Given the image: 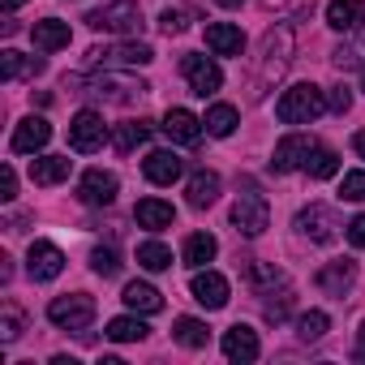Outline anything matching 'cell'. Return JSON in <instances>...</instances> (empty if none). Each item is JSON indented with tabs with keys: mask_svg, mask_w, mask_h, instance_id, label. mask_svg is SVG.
<instances>
[{
	"mask_svg": "<svg viewBox=\"0 0 365 365\" xmlns=\"http://www.w3.org/2000/svg\"><path fill=\"white\" fill-rule=\"evenodd\" d=\"M288 61H292V31L288 26H275V31H267V39H262V52H258V73H254V99H262L279 78H284V69H288Z\"/></svg>",
	"mask_w": 365,
	"mask_h": 365,
	"instance_id": "obj_1",
	"label": "cell"
},
{
	"mask_svg": "<svg viewBox=\"0 0 365 365\" xmlns=\"http://www.w3.org/2000/svg\"><path fill=\"white\" fill-rule=\"evenodd\" d=\"M322 112H327V95H322L314 82L288 86V91L279 95V103H275V116H279L284 125H309V120H318Z\"/></svg>",
	"mask_w": 365,
	"mask_h": 365,
	"instance_id": "obj_2",
	"label": "cell"
},
{
	"mask_svg": "<svg viewBox=\"0 0 365 365\" xmlns=\"http://www.w3.org/2000/svg\"><path fill=\"white\" fill-rule=\"evenodd\" d=\"M91 31H108V35H138L146 22H142V9L133 0H116V5H103L86 18Z\"/></svg>",
	"mask_w": 365,
	"mask_h": 365,
	"instance_id": "obj_3",
	"label": "cell"
},
{
	"mask_svg": "<svg viewBox=\"0 0 365 365\" xmlns=\"http://www.w3.org/2000/svg\"><path fill=\"white\" fill-rule=\"evenodd\" d=\"M48 318L61 327V331H86L95 322V301L86 292H73V297H56L48 305Z\"/></svg>",
	"mask_w": 365,
	"mask_h": 365,
	"instance_id": "obj_4",
	"label": "cell"
},
{
	"mask_svg": "<svg viewBox=\"0 0 365 365\" xmlns=\"http://www.w3.org/2000/svg\"><path fill=\"white\" fill-rule=\"evenodd\" d=\"M103 142H108V125H103V116H99L95 108H82V112L69 120V146H73L78 155H95Z\"/></svg>",
	"mask_w": 365,
	"mask_h": 365,
	"instance_id": "obj_5",
	"label": "cell"
},
{
	"mask_svg": "<svg viewBox=\"0 0 365 365\" xmlns=\"http://www.w3.org/2000/svg\"><path fill=\"white\" fill-rule=\"evenodd\" d=\"M232 224H237L241 237H262L267 224H271V207H267V198L254 194V190H245V194L232 202Z\"/></svg>",
	"mask_w": 365,
	"mask_h": 365,
	"instance_id": "obj_6",
	"label": "cell"
},
{
	"mask_svg": "<svg viewBox=\"0 0 365 365\" xmlns=\"http://www.w3.org/2000/svg\"><path fill=\"white\" fill-rule=\"evenodd\" d=\"M86 61L95 69H138V65H150L155 52L146 43H116V48H91Z\"/></svg>",
	"mask_w": 365,
	"mask_h": 365,
	"instance_id": "obj_7",
	"label": "cell"
},
{
	"mask_svg": "<svg viewBox=\"0 0 365 365\" xmlns=\"http://www.w3.org/2000/svg\"><path fill=\"white\" fill-rule=\"evenodd\" d=\"M180 73H185V82H190V91L194 95H215L220 86H224V73H220V65L211 61V56H198V52H190V56H180Z\"/></svg>",
	"mask_w": 365,
	"mask_h": 365,
	"instance_id": "obj_8",
	"label": "cell"
},
{
	"mask_svg": "<svg viewBox=\"0 0 365 365\" xmlns=\"http://www.w3.org/2000/svg\"><path fill=\"white\" fill-rule=\"evenodd\" d=\"M116 176L112 172H103V168H91L82 180H78V198L86 202V207H112L116 202Z\"/></svg>",
	"mask_w": 365,
	"mask_h": 365,
	"instance_id": "obj_9",
	"label": "cell"
},
{
	"mask_svg": "<svg viewBox=\"0 0 365 365\" xmlns=\"http://www.w3.org/2000/svg\"><path fill=\"white\" fill-rule=\"evenodd\" d=\"M314 150H318V142H314V138L292 133V138H284V142L275 146L271 168H275V172H297V168H305V163H309V155H314Z\"/></svg>",
	"mask_w": 365,
	"mask_h": 365,
	"instance_id": "obj_10",
	"label": "cell"
},
{
	"mask_svg": "<svg viewBox=\"0 0 365 365\" xmlns=\"http://www.w3.org/2000/svg\"><path fill=\"white\" fill-rule=\"evenodd\" d=\"M26 271H31V279L48 284V279H56V275L65 271V254H61L52 241H35L31 254H26Z\"/></svg>",
	"mask_w": 365,
	"mask_h": 365,
	"instance_id": "obj_11",
	"label": "cell"
},
{
	"mask_svg": "<svg viewBox=\"0 0 365 365\" xmlns=\"http://www.w3.org/2000/svg\"><path fill=\"white\" fill-rule=\"evenodd\" d=\"M48 138H52V125H48L43 116H26V120L14 129V138H9V150H14V155H35V150L48 146Z\"/></svg>",
	"mask_w": 365,
	"mask_h": 365,
	"instance_id": "obj_12",
	"label": "cell"
},
{
	"mask_svg": "<svg viewBox=\"0 0 365 365\" xmlns=\"http://www.w3.org/2000/svg\"><path fill=\"white\" fill-rule=\"evenodd\" d=\"M258 331L254 327H245V322H237V327H228L224 331V356L228 361H241V365H250V361H258Z\"/></svg>",
	"mask_w": 365,
	"mask_h": 365,
	"instance_id": "obj_13",
	"label": "cell"
},
{
	"mask_svg": "<svg viewBox=\"0 0 365 365\" xmlns=\"http://www.w3.org/2000/svg\"><path fill=\"white\" fill-rule=\"evenodd\" d=\"M194 301L198 305H207V309H224L228 305V279L220 275V271H202L198 267V275H194Z\"/></svg>",
	"mask_w": 365,
	"mask_h": 365,
	"instance_id": "obj_14",
	"label": "cell"
},
{
	"mask_svg": "<svg viewBox=\"0 0 365 365\" xmlns=\"http://www.w3.org/2000/svg\"><path fill=\"white\" fill-rule=\"evenodd\" d=\"M163 133H168L172 142H180V146H198V138H202V120H198L194 112H185V108H168V116H163Z\"/></svg>",
	"mask_w": 365,
	"mask_h": 365,
	"instance_id": "obj_15",
	"label": "cell"
},
{
	"mask_svg": "<svg viewBox=\"0 0 365 365\" xmlns=\"http://www.w3.org/2000/svg\"><path fill=\"white\" fill-rule=\"evenodd\" d=\"M142 172L150 185H172V180H180V172H185V163L176 159V150H150L142 159Z\"/></svg>",
	"mask_w": 365,
	"mask_h": 365,
	"instance_id": "obj_16",
	"label": "cell"
},
{
	"mask_svg": "<svg viewBox=\"0 0 365 365\" xmlns=\"http://www.w3.org/2000/svg\"><path fill=\"white\" fill-rule=\"evenodd\" d=\"M297 228L305 232V237H314V241H331L335 237V228H339V220H335V211L331 207H305L301 215H297Z\"/></svg>",
	"mask_w": 365,
	"mask_h": 365,
	"instance_id": "obj_17",
	"label": "cell"
},
{
	"mask_svg": "<svg viewBox=\"0 0 365 365\" xmlns=\"http://www.w3.org/2000/svg\"><path fill=\"white\" fill-rule=\"evenodd\" d=\"M207 48H211L215 56H241V52H245V35H241V26H232V22H211V26H207Z\"/></svg>",
	"mask_w": 365,
	"mask_h": 365,
	"instance_id": "obj_18",
	"label": "cell"
},
{
	"mask_svg": "<svg viewBox=\"0 0 365 365\" xmlns=\"http://www.w3.org/2000/svg\"><path fill=\"white\" fill-rule=\"evenodd\" d=\"M133 220H138V228H146V232H163V228H172L176 211H172V202H163V198H142V202L133 207Z\"/></svg>",
	"mask_w": 365,
	"mask_h": 365,
	"instance_id": "obj_19",
	"label": "cell"
},
{
	"mask_svg": "<svg viewBox=\"0 0 365 365\" xmlns=\"http://www.w3.org/2000/svg\"><path fill=\"white\" fill-rule=\"evenodd\" d=\"M31 39H35V48L39 52H61V48H69V22H56V18H43V22H35L31 26Z\"/></svg>",
	"mask_w": 365,
	"mask_h": 365,
	"instance_id": "obj_20",
	"label": "cell"
},
{
	"mask_svg": "<svg viewBox=\"0 0 365 365\" xmlns=\"http://www.w3.org/2000/svg\"><path fill=\"white\" fill-rule=\"evenodd\" d=\"M365 22V0H331L327 5V26L331 31H356Z\"/></svg>",
	"mask_w": 365,
	"mask_h": 365,
	"instance_id": "obj_21",
	"label": "cell"
},
{
	"mask_svg": "<svg viewBox=\"0 0 365 365\" xmlns=\"http://www.w3.org/2000/svg\"><path fill=\"white\" fill-rule=\"evenodd\" d=\"M69 168H73L69 155H43V159L31 163V180L35 185H61V180L69 176Z\"/></svg>",
	"mask_w": 365,
	"mask_h": 365,
	"instance_id": "obj_22",
	"label": "cell"
},
{
	"mask_svg": "<svg viewBox=\"0 0 365 365\" xmlns=\"http://www.w3.org/2000/svg\"><path fill=\"white\" fill-rule=\"evenodd\" d=\"M352 279H356V267H352V262H327V267L318 271V288H322L327 297H344V292L352 288Z\"/></svg>",
	"mask_w": 365,
	"mask_h": 365,
	"instance_id": "obj_23",
	"label": "cell"
},
{
	"mask_svg": "<svg viewBox=\"0 0 365 365\" xmlns=\"http://www.w3.org/2000/svg\"><path fill=\"white\" fill-rule=\"evenodd\" d=\"M215 254H220V241H215L211 232H194V237L185 241V250H180V262L198 271V267H207Z\"/></svg>",
	"mask_w": 365,
	"mask_h": 365,
	"instance_id": "obj_24",
	"label": "cell"
},
{
	"mask_svg": "<svg viewBox=\"0 0 365 365\" xmlns=\"http://www.w3.org/2000/svg\"><path fill=\"white\" fill-rule=\"evenodd\" d=\"M185 194H190V207H194V211L211 207V202L220 198V176H215V172H207V168H202V172H194Z\"/></svg>",
	"mask_w": 365,
	"mask_h": 365,
	"instance_id": "obj_25",
	"label": "cell"
},
{
	"mask_svg": "<svg viewBox=\"0 0 365 365\" xmlns=\"http://www.w3.org/2000/svg\"><path fill=\"white\" fill-rule=\"evenodd\" d=\"M125 305H129L133 314H159V309H163V297H159L150 284L133 279V284H125Z\"/></svg>",
	"mask_w": 365,
	"mask_h": 365,
	"instance_id": "obj_26",
	"label": "cell"
},
{
	"mask_svg": "<svg viewBox=\"0 0 365 365\" xmlns=\"http://www.w3.org/2000/svg\"><path fill=\"white\" fill-rule=\"evenodd\" d=\"M0 73L5 82H18V78H31V73H43V61L39 56H22V52H0Z\"/></svg>",
	"mask_w": 365,
	"mask_h": 365,
	"instance_id": "obj_27",
	"label": "cell"
},
{
	"mask_svg": "<svg viewBox=\"0 0 365 365\" xmlns=\"http://www.w3.org/2000/svg\"><path fill=\"white\" fill-rule=\"evenodd\" d=\"M172 339H176L180 348H207L211 331H207V322H198V318H176V322H172Z\"/></svg>",
	"mask_w": 365,
	"mask_h": 365,
	"instance_id": "obj_28",
	"label": "cell"
},
{
	"mask_svg": "<svg viewBox=\"0 0 365 365\" xmlns=\"http://www.w3.org/2000/svg\"><path fill=\"white\" fill-rule=\"evenodd\" d=\"M146 138H150V125H146V120H125V125H116V129H112V146H116L120 155L138 150Z\"/></svg>",
	"mask_w": 365,
	"mask_h": 365,
	"instance_id": "obj_29",
	"label": "cell"
},
{
	"mask_svg": "<svg viewBox=\"0 0 365 365\" xmlns=\"http://www.w3.org/2000/svg\"><path fill=\"white\" fill-rule=\"evenodd\" d=\"M103 91H108V99H112V103H129L133 95H146V82H120V78H99L91 95H103Z\"/></svg>",
	"mask_w": 365,
	"mask_h": 365,
	"instance_id": "obj_30",
	"label": "cell"
},
{
	"mask_svg": "<svg viewBox=\"0 0 365 365\" xmlns=\"http://www.w3.org/2000/svg\"><path fill=\"white\" fill-rule=\"evenodd\" d=\"M202 125H207V133H215V138H228V133L241 125V116H237V108H232V103H215V108L207 112V120H202Z\"/></svg>",
	"mask_w": 365,
	"mask_h": 365,
	"instance_id": "obj_31",
	"label": "cell"
},
{
	"mask_svg": "<svg viewBox=\"0 0 365 365\" xmlns=\"http://www.w3.org/2000/svg\"><path fill=\"white\" fill-rule=\"evenodd\" d=\"M146 322L142 318H112L108 322V339H116V344H133V339H146Z\"/></svg>",
	"mask_w": 365,
	"mask_h": 365,
	"instance_id": "obj_32",
	"label": "cell"
},
{
	"mask_svg": "<svg viewBox=\"0 0 365 365\" xmlns=\"http://www.w3.org/2000/svg\"><path fill=\"white\" fill-rule=\"evenodd\" d=\"M305 172H309L314 180H327V176H335V172H339V155H335V150H327V146H318V150L309 155Z\"/></svg>",
	"mask_w": 365,
	"mask_h": 365,
	"instance_id": "obj_33",
	"label": "cell"
},
{
	"mask_svg": "<svg viewBox=\"0 0 365 365\" xmlns=\"http://www.w3.org/2000/svg\"><path fill=\"white\" fill-rule=\"evenodd\" d=\"M138 262H142L146 271H168V267H172V250L159 245V241H146V245H138Z\"/></svg>",
	"mask_w": 365,
	"mask_h": 365,
	"instance_id": "obj_34",
	"label": "cell"
},
{
	"mask_svg": "<svg viewBox=\"0 0 365 365\" xmlns=\"http://www.w3.org/2000/svg\"><path fill=\"white\" fill-rule=\"evenodd\" d=\"M327 327H331V318L322 314V309H309V314H301L297 318V335L309 344V339H322L327 335Z\"/></svg>",
	"mask_w": 365,
	"mask_h": 365,
	"instance_id": "obj_35",
	"label": "cell"
},
{
	"mask_svg": "<svg viewBox=\"0 0 365 365\" xmlns=\"http://www.w3.org/2000/svg\"><path fill=\"white\" fill-rule=\"evenodd\" d=\"M190 18H194L190 9H163V18H159V31H163V35H180V31L190 26Z\"/></svg>",
	"mask_w": 365,
	"mask_h": 365,
	"instance_id": "obj_36",
	"label": "cell"
},
{
	"mask_svg": "<svg viewBox=\"0 0 365 365\" xmlns=\"http://www.w3.org/2000/svg\"><path fill=\"white\" fill-rule=\"evenodd\" d=\"M339 198H344V202H365V172H348V176H344Z\"/></svg>",
	"mask_w": 365,
	"mask_h": 365,
	"instance_id": "obj_37",
	"label": "cell"
},
{
	"mask_svg": "<svg viewBox=\"0 0 365 365\" xmlns=\"http://www.w3.org/2000/svg\"><path fill=\"white\" fill-rule=\"evenodd\" d=\"M91 267H95L103 279H108V275H116V271H120V262H116V250H103V245H99V250L91 254Z\"/></svg>",
	"mask_w": 365,
	"mask_h": 365,
	"instance_id": "obj_38",
	"label": "cell"
},
{
	"mask_svg": "<svg viewBox=\"0 0 365 365\" xmlns=\"http://www.w3.org/2000/svg\"><path fill=\"white\" fill-rule=\"evenodd\" d=\"M0 331H5V344H14V339L22 335V314H18V305H5V322H0Z\"/></svg>",
	"mask_w": 365,
	"mask_h": 365,
	"instance_id": "obj_39",
	"label": "cell"
},
{
	"mask_svg": "<svg viewBox=\"0 0 365 365\" xmlns=\"http://www.w3.org/2000/svg\"><path fill=\"white\" fill-rule=\"evenodd\" d=\"M0 198H5V202H14L18 198V172L5 163V172H0Z\"/></svg>",
	"mask_w": 365,
	"mask_h": 365,
	"instance_id": "obj_40",
	"label": "cell"
},
{
	"mask_svg": "<svg viewBox=\"0 0 365 365\" xmlns=\"http://www.w3.org/2000/svg\"><path fill=\"white\" fill-rule=\"evenodd\" d=\"M327 108H331V112H348V108H352V91H348V86H335L331 99H327Z\"/></svg>",
	"mask_w": 365,
	"mask_h": 365,
	"instance_id": "obj_41",
	"label": "cell"
},
{
	"mask_svg": "<svg viewBox=\"0 0 365 365\" xmlns=\"http://www.w3.org/2000/svg\"><path fill=\"white\" fill-rule=\"evenodd\" d=\"M344 232H348V241H352L356 250H365V215H356V220H352Z\"/></svg>",
	"mask_w": 365,
	"mask_h": 365,
	"instance_id": "obj_42",
	"label": "cell"
},
{
	"mask_svg": "<svg viewBox=\"0 0 365 365\" xmlns=\"http://www.w3.org/2000/svg\"><path fill=\"white\" fill-rule=\"evenodd\" d=\"M352 150H356V155H361V159H365V129H361V133H356V138H352Z\"/></svg>",
	"mask_w": 365,
	"mask_h": 365,
	"instance_id": "obj_43",
	"label": "cell"
},
{
	"mask_svg": "<svg viewBox=\"0 0 365 365\" xmlns=\"http://www.w3.org/2000/svg\"><path fill=\"white\" fill-rule=\"evenodd\" d=\"M220 9H237V5H245V0H215Z\"/></svg>",
	"mask_w": 365,
	"mask_h": 365,
	"instance_id": "obj_44",
	"label": "cell"
},
{
	"mask_svg": "<svg viewBox=\"0 0 365 365\" xmlns=\"http://www.w3.org/2000/svg\"><path fill=\"white\" fill-rule=\"evenodd\" d=\"M18 5H26V0H5V9H18Z\"/></svg>",
	"mask_w": 365,
	"mask_h": 365,
	"instance_id": "obj_45",
	"label": "cell"
},
{
	"mask_svg": "<svg viewBox=\"0 0 365 365\" xmlns=\"http://www.w3.org/2000/svg\"><path fill=\"white\" fill-rule=\"evenodd\" d=\"M361 91H365V69H361Z\"/></svg>",
	"mask_w": 365,
	"mask_h": 365,
	"instance_id": "obj_46",
	"label": "cell"
},
{
	"mask_svg": "<svg viewBox=\"0 0 365 365\" xmlns=\"http://www.w3.org/2000/svg\"><path fill=\"white\" fill-rule=\"evenodd\" d=\"M361 48H365V31H361Z\"/></svg>",
	"mask_w": 365,
	"mask_h": 365,
	"instance_id": "obj_47",
	"label": "cell"
}]
</instances>
